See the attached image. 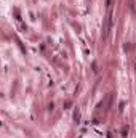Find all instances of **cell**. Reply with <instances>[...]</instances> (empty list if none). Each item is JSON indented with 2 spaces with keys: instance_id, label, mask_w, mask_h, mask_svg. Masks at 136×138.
<instances>
[{
  "instance_id": "cell-1",
  "label": "cell",
  "mask_w": 136,
  "mask_h": 138,
  "mask_svg": "<svg viewBox=\"0 0 136 138\" xmlns=\"http://www.w3.org/2000/svg\"><path fill=\"white\" fill-rule=\"evenodd\" d=\"M111 100H112V96H111V95H107V96H106V100L99 103L98 109H104V111H106V109H107V106H109V103H111Z\"/></svg>"
},
{
  "instance_id": "cell-2",
  "label": "cell",
  "mask_w": 136,
  "mask_h": 138,
  "mask_svg": "<svg viewBox=\"0 0 136 138\" xmlns=\"http://www.w3.org/2000/svg\"><path fill=\"white\" fill-rule=\"evenodd\" d=\"M74 117H75V120H78V119H80V114H78V111L75 112V116H74Z\"/></svg>"
}]
</instances>
